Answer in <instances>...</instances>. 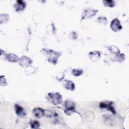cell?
I'll list each match as a JSON object with an SVG mask.
<instances>
[{
  "mask_svg": "<svg viewBox=\"0 0 129 129\" xmlns=\"http://www.w3.org/2000/svg\"><path fill=\"white\" fill-rule=\"evenodd\" d=\"M9 19V15L7 14H1L0 15V23L1 24L6 23Z\"/></svg>",
  "mask_w": 129,
  "mask_h": 129,
  "instance_id": "5bb4252c",
  "label": "cell"
},
{
  "mask_svg": "<svg viewBox=\"0 0 129 129\" xmlns=\"http://www.w3.org/2000/svg\"><path fill=\"white\" fill-rule=\"evenodd\" d=\"M98 22L101 23V24H103L104 25H106L107 22V19L105 17H103V16H101V17H98Z\"/></svg>",
  "mask_w": 129,
  "mask_h": 129,
  "instance_id": "ffe728a7",
  "label": "cell"
},
{
  "mask_svg": "<svg viewBox=\"0 0 129 129\" xmlns=\"http://www.w3.org/2000/svg\"><path fill=\"white\" fill-rule=\"evenodd\" d=\"M90 59L91 60V61L96 62L98 61L99 58L101 57V52L97 50H94L91 51L88 54Z\"/></svg>",
  "mask_w": 129,
  "mask_h": 129,
  "instance_id": "ba28073f",
  "label": "cell"
},
{
  "mask_svg": "<svg viewBox=\"0 0 129 129\" xmlns=\"http://www.w3.org/2000/svg\"><path fill=\"white\" fill-rule=\"evenodd\" d=\"M110 27L111 29L115 32L120 31L122 28L120 21L116 18H114L111 21Z\"/></svg>",
  "mask_w": 129,
  "mask_h": 129,
  "instance_id": "5b68a950",
  "label": "cell"
},
{
  "mask_svg": "<svg viewBox=\"0 0 129 129\" xmlns=\"http://www.w3.org/2000/svg\"><path fill=\"white\" fill-rule=\"evenodd\" d=\"M98 12V10L92 8H88L84 10L82 14V19H88L94 17Z\"/></svg>",
  "mask_w": 129,
  "mask_h": 129,
  "instance_id": "277c9868",
  "label": "cell"
},
{
  "mask_svg": "<svg viewBox=\"0 0 129 129\" xmlns=\"http://www.w3.org/2000/svg\"><path fill=\"white\" fill-rule=\"evenodd\" d=\"M64 112L68 115H71L75 112V103L70 100H66L64 102Z\"/></svg>",
  "mask_w": 129,
  "mask_h": 129,
  "instance_id": "3957f363",
  "label": "cell"
},
{
  "mask_svg": "<svg viewBox=\"0 0 129 129\" xmlns=\"http://www.w3.org/2000/svg\"><path fill=\"white\" fill-rule=\"evenodd\" d=\"M62 85L63 87L67 90L70 91H74L75 89V84L71 80H64L62 82Z\"/></svg>",
  "mask_w": 129,
  "mask_h": 129,
  "instance_id": "8fae6325",
  "label": "cell"
},
{
  "mask_svg": "<svg viewBox=\"0 0 129 129\" xmlns=\"http://www.w3.org/2000/svg\"><path fill=\"white\" fill-rule=\"evenodd\" d=\"M113 104V102L112 101H104L100 103L99 104V107L101 108H105L108 110H109L111 111L112 113L114 114H115L116 111L112 106Z\"/></svg>",
  "mask_w": 129,
  "mask_h": 129,
  "instance_id": "8992f818",
  "label": "cell"
},
{
  "mask_svg": "<svg viewBox=\"0 0 129 129\" xmlns=\"http://www.w3.org/2000/svg\"><path fill=\"white\" fill-rule=\"evenodd\" d=\"M7 85V80L4 76H1V86H5Z\"/></svg>",
  "mask_w": 129,
  "mask_h": 129,
  "instance_id": "44dd1931",
  "label": "cell"
},
{
  "mask_svg": "<svg viewBox=\"0 0 129 129\" xmlns=\"http://www.w3.org/2000/svg\"><path fill=\"white\" fill-rule=\"evenodd\" d=\"M15 111L16 114L19 116H24L26 115V112L24 109V108L20 105L18 104H15L14 105Z\"/></svg>",
  "mask_w": 129,
  "mask_h": 129,
  "instance_id": "7c38bea8",
  "label": "cell"
},
{
  "mask_svg": "<svg viewBox=\"0 0 129 129\" xmlns=\"http://www.w3.org/2000/svg\"><path fill=\"white\" fill-rule=\"evenodd\" d=\"M26 2L22 0L17 1L16 3L14 5V8L16 12L23 11L26 7Z\"/></svg>",
  "mask_w": 129,
  "mask_h": 129,
  "instance_id": "30bf717a",
  "label": "cell"
},
{
  "mask_svg": "<svg viewBox=\"0 0 129 129\" xmlns=\"http://www.w3.org/2000/svg\"><path fill=\"white\" fill-rule=\"evenodd\" d=\"M18 62L21 67H25L29 66L32 63V60L29 57L26 55H23L19 58Z\"/></svg>",
  "mask_w": 129,
  "mask_h": 129,
  "instance_id": "52a82bcc",
  "label": "cell"
},
{
  "mask_svg": "<svg viewBox=\"0 0 129 129\" xmlns=\"http://www.w3.org/2000/svg\"><path fill=\"white\" fill-rule=\"evenodd\" d=\"M36 68H35L33 67H31V66L27 67V68H26V70H25V72H26L27 75H29L35 73L36 72Z\"/></svg>",
  "mask_w": 129,
  "mask_h": 129,
  "instance_id": "e0dca14e",
  "label": "cell"
},
{
  "mask_svg": "<svg viewBox=\"0 0 129 129\" xmlns=\"http://www.w3.org/2000/svg\"><path fill=\"white\" fill-rule=\"evenodd\" d=\"M43 52L46 55L47 60L50 63L55 65L57 62L58 57L61 55L59 52H56L50 49H43Z\"/></svg>",
  "mask_w": 129,
  "mask_h": 129,
  "instance_id": "6da1fadb",
  "label": "cell"
},
{
  "mask_svg": "<svg viewBox=\"0 0 129 129\" xmlns=\"http://www.w3.org/2000/svg\"><path fill=\"white\" fill-rule=\"evenodd\" d=\"M103 3L104 6L112 8L115 6V2L112 0H104L103 1Z\"/></svg>",
  "mask_w": 129,
  "mask_h": 129,
  "instance_id": "2e32d148",
  "label": "cell"
},
{
  "mask_svg": "<svg viewBox=\"0 0 129 129\" xmlns=\"http://www.w3.org/2000/svg\"><path fill=\"white\" fill-rule=\"evenodd\" d=\"M6 58L9 61L13 62H17L19 61V59L18 55L14 53H9L8 54H7Z\"/></svg>",
  "mask_w": 129,
  "mask_h": 129,
  "instance_id": "4fadbf2b",
  "label": "cell"
},
{
  "mask_svg": "<svg viewBox=\"0 0 129 129\" xmlns=\"http://www.w3.org/2000/svg\"><path fill=\"white\" fill-rule=\"evenodd\" d=\"M83 70L81 69H74L72 71V74L75 77H78L82 75Z\"/></svg>",
  "mask_w": 129,
  "mask_h": 129,
  "instance_id": "ac0fdd59",
  "label": "cell"
},
{
  "mask_svg": "<svg viewBox=\"0 0 129 129\" xmlns=\"http://www.w3.org/2000/svg\"><path fill=\"white\" fill-rule=\"evenodd\" d=\"M32 113L35 117L40 118L45 115V110L40 107H34L32 110Z\"/></svg>",
  "mask_w": 129,
  "mask_h": 129,
  "instance_id": "9c48e42d",
  "label": "cell"
},
{
  "mask_svg": "<svg viewBox=\"0 0 129 129\" xmlns=\"http://www.w3.org/2000/svg\"><path fill=\"white\" fill-rule=\"evenodd\" d=\"M46 98L54 105L60 104L62 101V96L58 92H49L47 94Z\"/></svg>",
  "mask_w": 129,
  "mask_h": 129,
  "instance_id": "7a4b0ae2",
  "label": "cell"
},
{
  "mask_svg": "<svg viewBox=\"0 0 129 129\" xmlns=\"http://www.w3.org/2000/svg\"><path fill=\"white\" fill-rule=\"evenodd\" d=\"M30 126L32 128H38L40 126V122L36 120H31L30 121Z\"/></svg>",
  "mask_w": 129,
  "mask_h": 129,
  "instance_id": "9a60e30c",
  "label": "cell"
},
{
  "mask_svg": "<svg viewBox=\"0 0 129 129\" xmlns=\"http://www.w3.org/2000/svg\"><path fill=\"white\" fill-rule=\"evenodd\" d=\"M109 50H110V51L111 53H113L115 54H118L120 53V50L118 49V48L114 45H112L110 47H109Z\"/></svg>",
  "mask_w": 129,
  "mask_h": 129,
  "instance_id": "d6986e66",
  "label": "cell"
}]
</instances>
